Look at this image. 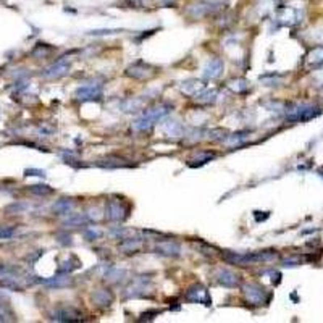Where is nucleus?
<instances>
[{
	"label": "nucleus",
	"instance_id": "obj_1",
	"mask_svg": "<svg viewBox=\"0 0 323 323\" xmlns=\"http://www.w3.org/2000/svg\"><path fill=\"white\" fill-rule=\"evenodd\" d=\"M171 109H173V105H170V103H160V105L149 109L141 118H137L133 123L134 131H147V129H151L155 125V121H159V120L167 117L168 113L171 112Z\"/></svg>",
	"mask_w": 323,
	"mask_h": 323
},
{
	"label": "nucleus",
	"instance_id": "obj_2",
	"mask_svg": "<svg viewBox=\"0 0 323 323\" xmlns=\"http://www.w3.org/2000/svg\"><path fill=\"white\" fill-rule=\"evenodd\" d=\"M223 257L226 262H230V264L246 267L250 264H256V262L273 260V259H276V254L275 252H260V254H236V252H226Z\"/></svg>",
	"mask_w": 323,
	"mask_h": 323
},
{
	"label": "nucleus",
	"instance_id": "obj_3",
	"mask_svg": "<svg viewBox=\"0 0 323 323\" xmlns=\"http://www.w3.org/2000/svg\"><path fill=\"white\" fill-rule=\"evenodd\" d=\"M242 294L246 301L252 305H264L268 301V294L264 286L257 283H247L242 286Z\"/></svg>",
	"mask_w": 323,
	"mask_h": 323
},
{
	"label": "nucleus",
	"instance_id": "obj_4",
	"mask_svg": "<svg viewBox=\"0 0 323 323\" xmlns=\"http://www.w3.org/2000/svg\"><path fill=\"white\" fill-rule=\"evenodd\" d=\"M105 215L109 220L112 222H121L125 220L126 215H128V208L120 202V200H115V199H110L107 202V207H105Z\"/></svg>",
	"mask_w": 323,
	"mask_h": 323
},
{
	"label": "nucleus",
	"instance_id": "obj_5",
	"mask_svg": "<svg viewBox=\"0 0 323 323\" xmlns=\"http://www.w3.org/2000/svg\"><path fill=\"white\" fill-rule=\"evenodd\" d=\"M68 69H69V62L66 58H60L58 62L44 69L42 76L47 78V80H58V78H62L68 73Z\"/></svg>",
	"mask_w": 323,
	"mask_h": 323
},
{
	"label": "nucleus",
	"instance_id": "obj_6",
	"mask_svg": "<svg viewBox=\"0 0 323 323\" xmlns=\"http://www.w3.org/2000/svg\"><path fill=\"white\" fill-rule=\"evenodd\" d=\"M155 73V69L146 62H136L126 69V75L134 78V80H146V78H151Z\"/></svg>",
	"mask_w": 323,
	"mask_h": 323
},
{
	"label": "nucleus",
	"instance_id": "obj_7",
	"mask_svg": "<svg viewBox=\"0 0 323 323\" xmlns=\"http://www.w3.org/2000/svg\"><path fill=\"white\" fill-rule=\"evenodd\" d=\"M318 113H320V110L315 109V107L302 105V107H298V109H294L293 112L288 113V120H291V121H305V120H310L315 115H318Z\"/></svg>",
	"mask_w": 323,
	"mask_h": 323
},
{
	"label": "nucleus",
	"instance_id": "obj_8",
	"mask_svg": "<svg viewBox=\"0 0 323 323\" xmlns=\"http://www.w3.org/2000/svg\"><path fill=\"white\" fill-rule=\"evenodd\" d=\"M50 318L55 321H76L81 318V313L73 307H58L50 313Z\"/></svg>",
	"mask_w": 323,
	"mask_h": 323
},
{
	"label": "nucleus",
	"instance_id": "obj_9",
	"mask_svg": "<svg viewBox=\"0 0 323 323\" xmlns=\"http://www.w3.org/2000/svg\"><path fill=\"white\" fill-rule=\"evenodd\" d=\"M76 99L78 100H94V99H100L102 97V87L99 84H89V86H83L76 91Z\"/></svg>",
	"mask_w": 323,
	"mask_h": 323
},
{
	"label": "nucleus",
	"instance_id": "obj_10",
	"mask_svg": "<svg viewBox=\"0 0 323 323\" xmlns=\"http://www.w3.org/2000/svg\"><path fill=\"white\" fill-rule=\"evenodd\" d=\"M186 298L189 301H193V302H197V304H205V305L210 304L208 291L205 290L204 286H200V284H194L193 288H189L188 293H186Z\"/></svg>",
	"mask_w": 323,
	"mask_h": 323
},
{
	"label": "nucleus",
	"instance_id": "obj_11",
	"mask_svg": "<svg viewBox=\"0 0 323 323\" xmlns=\"http://www.w3.org/2000/svg\"><path fill=\"white\" fill-rule=\"evenodd\" d=\"M157 254L165 256V257H178L181 252V246L174 241H160L155 246Z\"/></svg>",
	"mask_w": 323,
	"mask_h": 323
},
{
	"label": "nucleus",
	"instance_id": "obj_12",
	"mask_svg": "<svg viewBox=\"0 0 323 323\" xmlns=\"http://www.w3.org/2000/svg\"><path fill=\"white\" fill-rule=\"evenodd\" d=\"M217 280H218V283L223 284L225 288H236L239 284V276L234 273V272H231V270H228V268L218 270Z\"/></svg>",
	"mask_w": 323,
	"mask_h": 323
},
{
	"label": "nucleus",
	"instance_id": "obj_13",
	"mask_svg": "<svg viewBox=\"0 0 323 323\" xmlns=\"http://www.w3.org/2000/svg\"><path fill=\"white\" fill-rule=\"evenodd\" d=\"M38 283H42L47 288H55V290H60V288H68L73 284V278H69L68 275L63 276H54V278H47V280H36Z\"/></svg>",
	"mask_w": 323,
	"mask_h": 323
},
{
	"label": "nucleus",
	"instance_id": "obj_14",
	"mask_svg": "<svg viewBox=\"0 0 323 323\" xmlns=\"http://www.w3.org/2000/svg\"><path fill=\"white\" fill-rule=\"evenodd\" d=\"M91 299L97 307H107V305L113 302V293L109 290H97L92 293Z\"/></svg>",
	"mask_w": 323,
	"mask_h": 323
},
{
	"label": "nucleus",
	"instance_id": "obj_15",
	"mask_svg": "<svg viewBox=\"0 0 323 323\" xmlns=\"http://www.w3.org/2000/svg\"><path fill=\"white\" fill-rule=\"evenodd\" d=\"M223 71V62L220 58H213L208 62V65L204 69V78L205 80H217Z\"/></svg>",
	"mask_w": 323,
	"mask_h": 323
},
{
	"label": "nucleus",
	"instance_id": "obj_16",
	"mask_svg": "<svg viewBox=\"0 0 323 323\" xmlns=\"http://www.w3.org/2000/svg\"><path fill=\"white\" fill-rule=\"evenodd\" d=\"M142 246V239L139 238H123V241H121L118 244V249L123 250L125 254H131V252H136L139 250Z\"/></svg>",
	"mask_w": 323,
	"mask_h": 323
},
{
	"label": "nucleus",
	"instance_id": "obj_17",
	"mask_svg": "<svg viewBox=\"0 0 323 323\" xmlns=\"http://www.w3.org/2000/svg\"><path fill=\"white\" fill-rule=\"evenodd\" d=\"M52 210H54L55 215H66L73 210V200L71 199H60L54 204Z\"/></svg>",
	"mask_w": 323,
	"mask_h": 323
},
{
	"label": "nucleus",
	"instance_id": "obj_18",
	"mask_svg": "<svg viewBox=\"0 0 323 323\" xmlns=\"http://www.w3.org/2000/svg\"><path fill=\"white\" fill-rule=\"evenodd\" d=\"M202 83L200 81H197V80H189V81H186V83H183V86H181V91L183 92H186V94H189V95H197V92L199 91H202Z\"/></svg>",
	"mask_w": 323,
	"mask_h": 323
},
{
	"label": "nucleus",
	"instance_id": "obj_19",
	"mask_svg": "<svg viewBox=\"0 0 323 323\" xmlns=\"http://www.w3.org/2000/svg\"><path fill=\"white\" fill-rule=\"evenodd\" d=\"M0 288H4V290H10V291H23L21 284L16 283V280L13 276H5L4 280H0Z\"/></svg>",
	"mask_w": 323,
	"mask_h": 323
},
{
	"label": "nucleus",
	"instance_id": "obj_20",
	"mask_svg": "<svg viewBox=\"0 0 323 323\" xmlns=\"http://www.w3.org/2000/svg\"><path fill=\"white\" fill-rule=\"evenodd\" d=\"M163 129H165V133H167V134L174 136V137L183 134V126L178 123V121H168V123L163 126Z\"/></svg>",
	"mask_w": 323,
	"mask_h": 323
},
{
	"label": "nucleus",
	"instance_id": "obj_21",
	"mask_svg": "<svg viewBox=\"0 0 323 323\" xmlns=\"http://www.w3.org/2000/svg\"><path fill=\"white\" fill-rule=\"evenodd\" d=\"M26 210H29V204H26V202H15L12 205H8L5 208V212L7 213H15V215H20V213H24Z\"/></svg>",
	"mask_w": 323,
	"mask_h": 323
},
{
	"label": "nucleus",
	"instance_id": "obj_22",
	"mask_svg": "<svg viewBox=\"0 0 323 323\" xmlns=\"http://www.w3.org/2000/svg\"><path fill=\"white\" fill-rule=\"evenodd\" d=\"M87 218H89V217H86L83 213H75L65 222V226H81V225H84L87 222Z\"/></svg>",
	"mask_w": 323,
	"mask_h": 323
},
{
	"label": "nucleus",
	"instance_id": "obj_23",
	"mask_svg": "<svg viewBox=\"0 0 323 323\" xmlns=\"http://www.w3.org/2000/svg\"><path fill=\"white\" fill-rule=\"evenodd\" d=\"M99 165L102 167H126V163L123 159H118V157H107L103 162H99Z\"/></svg>",
	"mask_w": 323,
	"mask_h": 323
},
{
	"label": "nucleus",
	"instance_id": "obj_24",
	"mask_svg": "<svg viewBox=\"0 0 323 323\" xmlns=\"http://www.w3.org/2000/svg\"><path fill=\"white\" fill-rule=\"evenodd\" d=\"M125 276H126L125 270H118V268H110L105 273V278L110 281H120V280H123Z\"/></svg>",
	"mask_w": 323,
	"mask_h": 323
},
{
	"label": "nucleus",
	"instance_id": "obj_25",
	"mask_svg": "<svg viewBox=\"0 0 323 323\" xmlns=\"http://www.w3.org/2000/svg\"><path fill=\"white\" fill-rule=\"evenodd\" d=\"M29 191L32 194H36V196H49L52 194V188L47 186V185H34L29 188Z\"/></svg>",
	"mask_w": 323,
	"mask_h": 323
},
{
	"label": "nucleus",
	"instance_id": "obj_26",
	"mask_svg": "<svg viewBox=\"0 0 323 323\" xmlns=\"http://www.w3.org/2000/svg\"><path fill=\"white\" fill-rule=\"evenodd\" d=\"M309 63H313V65L323 63V47L313 49V50L310 52V55H309Z\"/></svg>",
	"mask_w": 323,
	"mask_h": 323
},
{
	"label": "nucleus",
	"instance_id": "obj_27",
	"mask_svg": "<svg viewBox=\"0 0 323 323\" xmlns=\"http://www.w3.org/2000/svg\"><path fill=\"white\" fill-rule=\"evenodd\" d=\"M215 97H217V91H205L202 94H197V100L199 102H204V103H208V102H215Z\"/></svg>",
	"mask_w": 323,
	"mask_h": 323
},
{
	"label": "nucleus",
	"instance_id": "obj_28",
	"mask_svg": "<svg viewBox=\"0 0 323 323\" xmlns=\"http://www.w3.org/2000/svg\"><path fill=\"white\" fill-rule=\"evenodd\" d=\"M247 133H236V134H233V136H228L225 139V144L226 146H234V144H239L241 141H244L247 136Z\"/></svg>",
	"mask_w": 323,
	"mask_h": 323
},
{
	"label": "nucleus",
	"instance_id": "obj_29",
	"mask_svg": "<svg viewBox=\"0 0 323 323\" xmlns=\"http://www.w3.org/2000/svg\"><path fill=\"white\" fill-rule=\"evenodd\" d=\"M102 231L100 230H97V228H94V226H92V228H89V230H86L84 231V238L87 239V241H95V239H99L100 236H102Z\"/></svg>",
	"mask_w": 323,
	"mask_h": 323
},
{
	"label": "nucleus",
	"instance_id": "obj_30",
	"mask_svg": "<svg viewBox=\"0 0 323 323\" xmlns=\"http://www.w3.org/2000/svg\"><path fill=\"white\" fill-rule=\"evenodd\" d=\"M13 313L4 307V304H0V321H13Z\"/></svg>",
	"mask_w": 323,
	"mask_h": 323
},
{
	"label": "nucleus",
	"instance_id": "obj_31",
	"mask_svg": "<svg viewBox=\"0 0 323 323\" xmlns=\"http://www.w3.org/2000/svg\"><path fill=\"white\" fill-rule=\"evenodd\" d=\"M215 157V154H210V152H204V154H199L196 157V160L193 162H197V163H205V162H210L212 159Z\"/></svg>",
	"mask_w": 323,
	"mask_h": 323
},
{
	"label": "nucleus",
	"instance_id": "obj_32",
	"mask_svg": "<svg viewBox=\"0 0 323 323\" xmlns=\"http://www.w3.org/2000/svg\"><path fill=\"white\" fill-rule=\"evenodd\" d=\"M15 234V228H0V239H8Z\"/></svg>",
	"mask_w": 323,
	"mask_h": 323
},
{
	"label": "nucleus",
	"instance_id": "obj_33",
	"mask_svg": "<svg viewBox=\"0 0 323 323\" xmlns=\"http://www.w3.org/2000/svg\"><path fill=\"white\" fill-rule=\"evenodd\" d=\"M28 176H46V171H42V170H36V168H28L24 171Z\"/></svg>",
	"mask_w": 323,
	"mask_h": 323
},
{
	"label": "nucleus",
	"instance_id": "obj_34",
	"mask_svg": "<svg viewBox=\"0 0 323 323\" xmlns=\"http://www.w3.org/2000/svg\"><path fill=\"white\" fill-rule=\"evenodd\" d=\"M112 234H113V236H118L120 239H123V236L126 234V230H113Z\"/></svg>",
	"mask_w": 323,
	"mask_h": 323
},
{
	"label": "nucleus",
	"instance_id": "obj_35",
	"mask_svg": "<svg viewBox=\"0 0 323 323\" xmlns=\"http://www.w3.org/2000/svg\"><path fill=\"white\" fill-rule=\"evenodd\" d=\"M58 238H62V239H58L62 244H71V242H73V241H71V236H66V234H65V236H62V234H58Z\"/></svg>",
	"mask_w": 323,
	"mask_h": 323
},
{
	"label": "nucleus",
	"instance_id": "obj_36",
	"mask_svg": "<svg viewBox=\"0 0 323 323\" xmlns=\"http://www.w3.org/2000/svg\"><path fill=\"white\" fill-rule=\"evenodd\" d=\"M4 301H7V296L2 291H0V302H4Z\"/></svg>",
	"mask_w": 323,
	"mask_h": 323
}]
</instances>
